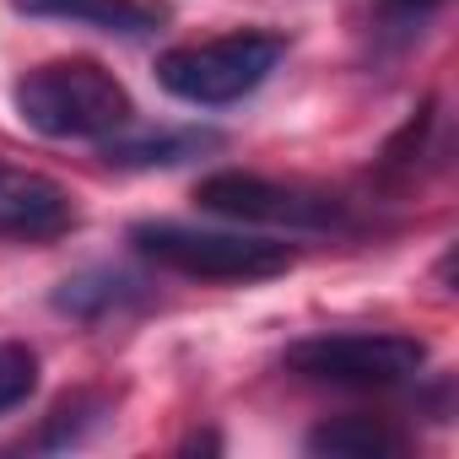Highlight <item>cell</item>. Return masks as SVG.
I'll return each mask as SVG.
<instances>
[{
    "label": "cell",
    "instance_id": "6da1fadb",
    "mask_svg": "<svg viewBox=\"0 0 459 459\" xmlns=\"http://www.w3.org/2000/svg\"><path fill=\"white\" fill-rule=\"evenodd\" d=\"M17 119L44 141H103L130 130L135 103L125 82L98 60H49L12 87Z\"/></svg>",
    "mask_w": 459,
    "mask_h": 459
},
{
    "label": "cell",
    "instance_id": "7a4b0ae2",
    "mask_svg": "<svg viewBox=\"0 0 459 459\" xmlns=\"http://www.w3.org/2000/svg\"><path fill=\"white\" fill-rule=\"evenodd\" d=\"M281 55H287V39L260 33V28L221 33L205 44H178V49L157 55V87L195 108H227V103L249 98L255 87H265L271 71L281 65Z\"/></svg>",
    "mask_w": 459,
    "mask_h": 459
},
{
    "label": "cell",
    "instance_id": "3957f363",
    "mask_svg": "<svg viewBox=\"0 0 459 459\" xmlns=\"http://www.w3.org/2000/svg\"><path fill=\"white\" fill-rule=\"evenodd\" d=\"M130 244L141 260L189 281H271L292 271V249L276 238L211 233V227H189V221H135Z\"/></svg>",
    "mask_w": 459,
    "mask_h": 459
},
{
    "label": "cell",
    "instance_id": "277c9868",
    "mask_svg": "<svg viewBox=\"0 0 459 459\" xmlns=\"http://www.w3.org/2000/svg\"><path fill=\"white\" fill-rule=\"evenodd\" d=\"M427 346L394 330H346V335H303L287 346V368L314 384L335 389H394L416 378Z\"/></svg>",
    "mask_w": 459,
    "mask_h": 459
},
{
    "label": "cell",
    "instance_id": "5b68a950",
    "mask_svg": "<svg viewBox=\"0 0 459 459\" xmlns=\"http://www.w3.org/2000/svg\"><path fill=\"white\" fill-rule=\"evenodd\" d=\"M195 205L227 221H255V227H292V233H319L341 221V200L314 184H287L244 168H221L195 184Z\"/></svg>",
    "mask_w": 459,
    "mask_h": 459
},
{
    "label": "cell",
    "instance_id": "8992f818",
    "mask_svg": "<svg viewBox=\"0 0 459 459\" xmlns=\"http://www.w3.org/2000/svg\"><path fill=\"white\" fill-rule=\"evenodd\" d=\"M76 221L71 195L28 168L0 162V233H17V238H55Z\"/></svg>",
    "mask_w": 459,
    "mask_h": 459
},
{
    "label": "cell",
    "instance_id": "52a82bcc",
    "mask_svg": "<svg viewBox=\"0 0 459 459\" xmlns=\"http://www.w3.org/2000/svg\"><path fill=\"white\" fill-rule=\"evenodd\" d=\"M12 6L22 17L71 22V28H92L114 39H141L168 22V6H157V0H12Z\"/></svg>",
    "mask_w": 459,
    "mask_h": 459
},
{
    "label": "cell",
    "instance_id": "ba28073f",
    "mask_svg": "<svg viewBox=\"0 0 459 459\" xmlns=\"http://www.w3.org/2000/svg\"><path fill=\"white\" fill-rule=\"evenodd\" d=\"M216 146H221L216 130H135V135L114 130L98 141L108 168H178V162L216 152Z\"/></svg>",
    "mask_w": 459,
    "mask_h": 459
},
{
    "label": "cell",
    "instance_id": "9c48e42d",
    "mask_svg": "<svg viewBox=\"0 0 459 459\" xmlns=\"http://www.w3.org/2000/svg\"><path fill=\"white\" fill-rule=\"evenodd\" d=\"M411 437L389 416H330L308 432V454L330 459H400Z\"/></svg>",
    "mask_w": 459,
    "mask_h": 459
},
{
    "label": "cell",
    "instance_id": "30bf717a",
    "mask_svg": "<svg viewBox=\"0 0 459 459\" xmlns=\"http://www.w3.org/2000/svg\"><path fill=\"white\" fill-rule=\"evenodd\" d=\"M141 281L135 276H119V271H87V276H71L60 281L55 292V308L60 314H76V319H108L130 303H141Z\"/></svg>",
    "mask_w": 459,
    "mask_h": 459
},
{
    "label": "cell",
    "instance_id": "8fae6325",
    "mask_svg": "<svg viewBox=\"0 0 459 459\" xmlns=\"http://www.w3.org/2000/svg\"><path fill=\"white\" fill-rule=\"evenodd\" d=\"M39 389V357L22 341H0V416H12L17 405H28Z\"/></svg>",
    "mask_w": 459,
    "mask_h": 459
},
{
    "label": "cell",
    "instance_id": "7c38bea8",
    "mask_svg": "<svg viewBox=\"0 0 459 459\" xmlns=\"http://www.w3.org/2000/svg\"><path fill=\"white\" fill-rule=\"evenodd\" d=\"M108 400L103 394H71L49 411V427H44V448H65V443H82V421H103Z\"/></svg>",
    "mask_w": 459,
    "mask_h": 459
},
{
    "label": "cell",
    "instance_id": "4fadbf2b",
    "mask_svg": "<svg viewBox=\"0 0 459 459\" xmlns=\"http://www.w3.org/2000/svg\"><path fill=\"white\" fill-rule=\"evenodd\" d=\"M437 6H443V0H384L389 22H400V28H421V22H427Z\"/></svg>",
    "mask_w": 459,
    "mask_h": 459
}]
</instances>
